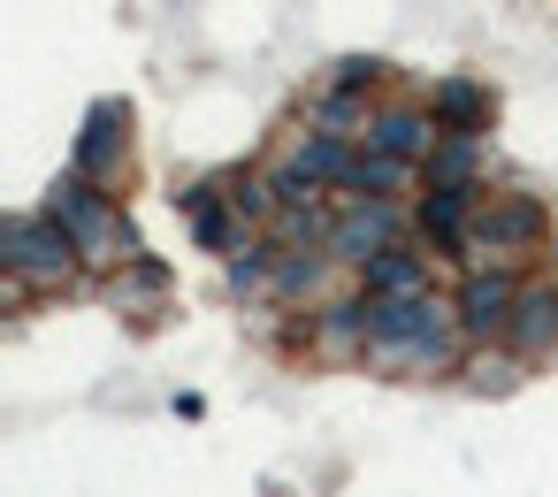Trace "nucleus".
Returning <instances> with one entry per match:
<instances>
[{
    "mask_svg": "<svg viewBox=\"0 0 558 497\" xmlns=\"http://www.w3.org/2000/svg\"><path fill=\"white\" fill-rule=\"evenodd\" d=\"M466 344V322L451 299H367V360L383 367H451Z\"/></svg>",
    "mask_w": 558,
    "mask_h": 497,
    "instance_id": "f257e3e1",
    "label": "nucleus"
},
{
    "mask_svg": "<svg viewBox=\"0 0 558 497\" xmlns=\"http://www.w3.org/2000/svg\"><path fill=\"white\" fill-rule=\"evenodd\" d=\"M550 215L527 199V192H474V222H466V245L474 260H527L543 245Z\"/></svg>",
    "mask_w": 558,
    "mask_h": 497,
    "instance_id": "f03ea898",
    "label": "nucleus"
},
{
    "mask_svg": "<svg viewBox=\"0 0 558 497\" xmlns=\"http://www.w3.org/2000/svg\"><path fill=\"white\" fill-rule=\"evenodd\" d=\"M47 215L77 238V253H85V260H131V253H138V245H131V230L116 222V207H108L93 184H77V177H70V184H54V207H47Z\"/></svg>",
    "mask_w": 558,
    "mask_h": 497,
    "instance_id": "7ed1b4c3",
    "label": "nucleus"
},
{
    "mask_svg": "<svg viewBox=\"0 0 558 497\" xmlns=\"http://www.w3.org/2000/svg\"><path fill=\"white\" fill-rule=\"evenodd\" d=\"M0 260H9L16 276H39V283H62L85 253H77V238L54 222V215H24V222H9L0 230Z\"/></svg>",
    "mask_w": 558,
    "mask_h": 497,
    "instance_id": "20e7f679",
    "label": "nucleus"
},
{
    "mask_svg": "<svg viewBox=\"0 0 558 497\" xmlns=\"http://www.w3.org/2000/svg\"><path fill=\"white\" fill-rule=\"evenodd\" d=\"M123 161H131V108L108 100V108H93V123L77 138V184H116Z\"/></svg>",
    "mask_w": 558,
    "mask_h": 497,
    "instance_id": "39448f33",
    "label": "nucleus"
},
{
    "mask_svg": "<svg viewBox=\"0 0 558 497\" xmlns=\"http://www.w3.org/2000/svg\"><path fill=\"white\" fill-rule=\"evenodd\" d=\"M512 306H520V283L497 276V268H474L466 291H459V322L466 337H489V329H512Z\"/></svg>",
    "mask_w": 558,
    "mask_h": 497,
    "instance_id": "423d86ee",
    "label": "nucleus"
},
{
    "mask_svg": "<svg viewBox=\"0 0 558 497\" xmlns=\"http://www.w3.org/2000/svg\"><path fill=\"white\" fill-rule=\"evenodd\" d=\"M428 116H436V131H451V138H482L489 116H497V100H489V85H474V77H444L436 100H428Z\"/></svg>",
    "mask_w": 558,
    "mask_h": 497,
    "instance_id": "0eeeda50",
    "label": "nucleus"
},
{
    "mask_svg": "<svg viewBox=\"0 0 558 497\" xmlns=\"http://www.w3.org/2000/svg\"><path fill=\"white\" fill-rule=\"evenodd\" d=\"M390 238H398V215H390L383 199H367V207H352V215H344V222L329 230V245H337V260H360V268H367V260H383V253H390Z\"/></svg>",
    "mask_w": 558,
    "mask_h": 497,
    "instance_id": "6e6552de",
    "label": "nucleus"
},
{
    "mask_svg": "<svg viewBox=\"0 0 558 497\" xmlns=\"http://www.w3.org/2000/svg\"><path fill=\"white\" fill-rule=\"evenodd\" d=\"M512 352L520 360H535V352H550L558 344V283H527L520 291V306H512Z\"/></svg>",
    "mask_w": 558,
    "mask_h": 497,
    "instance_id": "1a4fd4ad",
    "label": "nucleus"
},
{
    "mask_svg": "<svg viewBox=\"0 0 558 497\" xmlns=\"http://www.w3.org/2000/svg\"><path fill=\"white\" fill-rule=\"evenodd\" d=\"M367 146L390 161H436V116H383L367 131Z\"/></svg>",
    "mask_w": 558,
    "mask_h": 497,
    "instance_id": "9d476101",
    "label": "nucleus"
},
{
    "mask_svg": "<svg viewBox=\"0 0 558 497\" xmlns=\"http://www.w3.org/2000/svg\"><path fill=\"white\" fill-rule=\"evenodd\" d=\"M367 299H428V260L390 245L383 260H367Z\"/></svg>",
    "mask_w": 558,
    "mask_h": 497,
    "instance_id": "9b49d317",
    "label": "nucleus"
},
{
    "mask_svg": "<svg viewBox=\"0 0 558 497\" xmlns=\"http://www.w3.org/2000/svg\"><path fill=\"white\" fill-rule=\"evenodd\" d=\"M322 352H367V306H329L322 329H314Z\"/></svg>",
    "mask_w": 558,
    "mask_h": 497,
    "instance_id": "f8f14e48",
    "label": "nucleus"
},
{
    "mask_svg": "<svg viewBox=\"0 0 558 497\" xmlns=\"http://www.w3.org/2000/svg\"><path fill=\"white\" fill-rule=\"evenodd\" d=\"M314 276H322V260H283V268H276L283 291H314Z\"/></svg>",
    "mask_w": 558,
    "mask_h": 497,
    "instance_id": "ddd939ff",
    "label": "nucleus"
}]
</instances>
